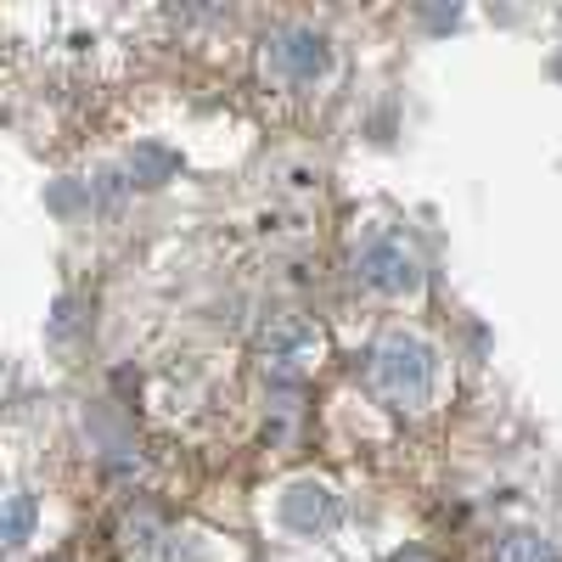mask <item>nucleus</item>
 Instances as JSON below:
<instances>
[{
    "label": "nucleus",
    "mask_w": 562,
    "mask_h": 562,
    "mask_svg": "<svg viewBox=\"0 0 562 562\" xmlns=\"http://www.w3.org/2000/svg\"><path fill=\"white\" fill-rule=\"evenodd\" d=\"M371 383L394 411H416L434 394V355L416 338H383L378 355H371Z\"/></svg>",
    "instance_id": "1"
},
{
    "label": "nucleus",
    "mask_w": 562,
    "mask_h": 562,
    "mask_svg": "<svg viewBox=\"0 0 562 562\" xmlns=\"http://www.w3.org/2000/svg\"><path fill=\"white\" fill-rule=\"evenodd\" d=\"M355 276H360V288H371V293H389V299L411 293L416 281H422L416 254H411L405 243H394V237H378V243H371V248L355 259Z\"/></svg>",
    "instance_id": "2"
},
{
    "label": "nucleus",
    "mask_w": 562,
    "mask_h": 562,
    "mask_svg": "<svg viewBox=\"0 0 562 562\" xmlns=\"http://www.w3.org/2000/svg\"><path fill=\"white\" fill-rule=\"evenodd\" d=\"M321 63H326V52H321V40H315V34H293V40H281V45H276V68H281V74H293V79H315Z\"/></svg>",
    "instance_id": "3"
},
{
    "label": "nucleus",
    "mask_w": 562,
    "mask_h": 562,
    "mask_svg": "<svg viewBox=\"0 0 562 562\" xmlns=\"http://www.w3.org/2000/svg\"><path fill=\"white\" fill-rule=\"evenodd\" d=\"M490 562H557V551H551V540L535 535V529H512V535L495 546Z\"/></svg>",
    "instance_id": "4"
},
{
    "label": "nucleus",
    "mask_w": 562,
    "mask_h": 562,
    "mask_svg": "<svg viewBox=\"0 0 562 562\" xmlns=\"http://www.w3.org/2000/svg\"><path fill=\"white\" fill-rule=\"evenodd\" d=\"M265 349H270V360H293L299 349H310V326L293 321V315L270 321V326H265Z\"/></svg>",
    "instance_id": "5"
},
{
    "label": "nucleus",
    "mask_w": 562,
    "mask_h": 562,
    "mask_svg": "<svg viewBox=\"0 0 562 562\" xmlns=\"http://www.w3.org/2000/svg\"><path fill=\"white\" fill-rule=\"evenodd\" d=\"M34 529V501L29 495H0V546H18Z\"/></svg>",
    "instance_id": "6"
},
{
    "label": "nucleus",
    "mask_w": 562,
    "mask_h": 562,
    "mask_svg": "<svg viewBox=\"0 0 562 562\" xmlns=\"http://www.w3.org/2000/svg\"><path fill=\"white\" fill-rule=\"evenodd\" d=\"M333 512H338V506L315 490V501H293V506H288V518H293V524H333Z\"/></svg>",
    "instance_id": "7"
}]
</instances>
